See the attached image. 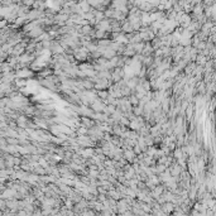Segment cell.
<instances>
[{
	"label": "cell",
	"instance_id": "1",
	"mask_svg": "<svg viewBox=\"0 0 216 216\" xmlns=\"http://www.w3.org/2000/svg\"><path fill=\"white\" fill-rule=\"evenodd\" d=\"M4 168H7L5 167V161H4L3 157H0V169H4Z\"/></svg>",
	"mask_w": 216,
	"mask_h": 216
}]
</instances>
